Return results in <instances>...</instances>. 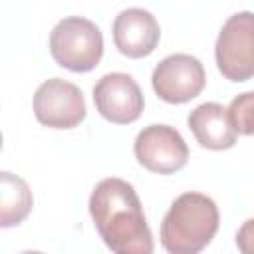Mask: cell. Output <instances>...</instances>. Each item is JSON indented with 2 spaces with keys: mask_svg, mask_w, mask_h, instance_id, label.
<instances>
[{
  "mask_svg": "<svg viewBox=\"0 0 254 254\" xmlns=\"http://www.w3.org/2000/svg\"><path fill=\"white\" fill-rule=\"evenodd\" d=\"M89 214L109 250L117 254L153 252V234L131 183L117 177L99 181L89 196Z\"/></svg>",
  "mask_w": 254,
  "mask_h": 254,
  "instance_id": "1",
  "label": "cell"
},
{
  "mask_svg": "<svg viewBox=\"0 0 254 254\" xmlns=\"http://www.w3.org/2000/svg\"><path fill=\"white\" fill-rule=\"evenodd\" d=\"M218 224V206L210 196L183 192L171 202L161 222V244L171 254H196L210 244Z\"/></svg>",
  "mask_w": 254,
  "mask_h": 254,
  "instance_id": "2",
  "label": "cell"
},
{
  "mask_svg": "<svg viewBox=\"0 0 254 254\" xmlns=\"http://www.w3.org/2000/svg\"><path fill=\"white\" fill-rule=\"evenodd\" d=\"M50 54L58 65L69 71H91L103 56V34L91 20L67 16L50 34Z\"/></svg>",
  "mask_w": 254,
  "mask_h": 254,
  "instance_id": "3",
  "label": "cell"
},
{
  "mask_svg": "<svg viewBox=\"0 0 254 254\" xmlns=\"http://www.w3.org/2000/svg\"><path fill=\"white\" fill-rule=\"evenodd\" d=\"M214 58L218 71L230 81H248L254 73V20L252 12L232 14L220 28Z\"/></svg>",
  "mask_w": 254,
  "mask_h": 254,
  "instance_id": "4",
  "label": "cell"
},
{
  "mask_svg": "<svg viewBox=\"0 0 254 254\" xmlns=\"http://www.w3.org/2000/svg\"><path fill=\"white\" fill-rule=\"evenodd\" d=\"M204 65L190 54H171L163 58L151 75V85L157 97L173 105L194 99L204 89Z\"/></svg>",
  "mask_w": 254,
  "mask_h": 254,
  "instance_id": "5",
  "label": "cell"
},
{
  "mask_svg": "<svg viewBox=\"0 0 254 254\" xmlns=\"http://www.w3.org/2000/svg\"><path fill=\"white\" fill-rule=\"evenodd\" d=\"M34 115L46 127L73 129L85 119L83 93L75 83L52 77L34 93Z\"/></svg>",
  "mask_w": 254,
  "mask_h": 254,
  "instance_id": "6",
  "label": "cell"
},
{
  "mask_svg": "<svg viewBox=\"0 0 254 254\" xmlns=\"http://www.w3.org/2000/svg\"><path fill=\"white\" fill-rule=\"evenodd\" d=\"M139 165L151 173L171 175L189 161V147L183 135L171 125H149L139 131L133 145Z\"/></svg>",
  "mask_w": 254,
  "mask_h": 254,
  "instance_id": "7",
  "label": "cell"
},
{
  "mask_svg": "<svg viewBox=\"0 0 254 254\" xmlns=\"http://www.w3.org/2000/svg\"><path fill=\"white\" fill-rule=\"evenodd\" d=\"M93 103L103 119L127 125L141 117L145 97L139 83L129 73L111 71L93 85Z\"/></svg>",
  "mask_w": 254,
  "mask_h": 254,
  "instance_id": "8",
  "label": "cell"
},
{
  "mask_svg": "<svg viewBox=\"0 0 254 254\" xmlns=\"http://www.w3.org/2000/svg\"><path fill=\"white\" fill-rule=\"evenodd\" d=\"M159 40H161L159 22L145 8L121 10L113 20L115 48L127 58L139 60L153 54Z\"/></svg>",
  "mask_w": 254,
  "mask_h": 254,
  "instance_id": "9",
  "label": "cell"
},
{
  "mask_svg": "<svg viewBox=\"0 0 254 254\" xmlns=\"http://www.w3.org/2000/svg\"><path fill=\"white\" fill-rule=\"evenodd\" d=\"M189 129L200 147L212 151H224L236 145L238 133L234 131L228 111L216 101H206L194 107L187 117Z\"/></svg>",
  "mask_w": 254,
  "mask_h": 254,
  "instance_id": "10",
  "label": "cell"
},
{
  "mask_svg": "<svg viewBox=\"0 0 254 254\" xmlns=\"http://www.w3.org/2000/svg\"><path fill=\"white\" fill-rule=\"evenodd\" d=\"M32 206L34 194L30 185L10 171H0V228H12L24 222Z\"/></svg>",
  "mask_w": 254,
  "mask_h": 254,
  "instance_id": "11",
  "label": "cell"
},
{
  "mask_svg": "<svg viewBox=\"0 0 254 254\" xmlns=\"http://www.w3.org/2000/svg\"><path fill=\"white\" fill-rule=\"evenodd\" d=\"M252 109H254V93L244 91L236 95L228 105V117L238 135H252Z\"/></svg>",
  "mask_w": 254,
  "mask_h": 254,
  "instance_id": "12",
  "label": "cell"
},
{
  "mask_svg": "<svg viewBox=\"0 0 254 254\" xmlns=\"http://www.w3.org/2000/svg\"><path fill=\"white\" fill-rule=\"evenodd\" d=\"M0 149H2V133H0Z\"/></svg>",
  "mask_w": 254,
  "mask_h": 254,
  "instance_id": "13",
  "label": "cell"
}]
</instances>
